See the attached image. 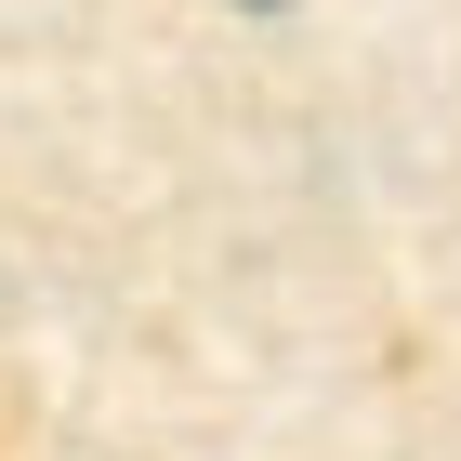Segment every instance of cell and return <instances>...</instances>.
Returning <instances> with one entry per match:
<instances>
[{"mask_svg": "<svg viewBox=\"0 0 461 461\" xmlns=\"http://www.w3.org/2000/svg\"><path fill=\"white\" fill-rule=\"evenodd\" d=\"M264 14H277V0H264Z\"/></svg>", "mask_w": 461, "mask_h": 461, "instance_id": "1", "label": "cell"}]
</instances>
